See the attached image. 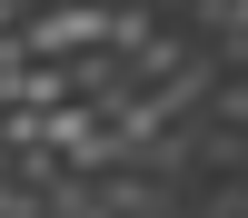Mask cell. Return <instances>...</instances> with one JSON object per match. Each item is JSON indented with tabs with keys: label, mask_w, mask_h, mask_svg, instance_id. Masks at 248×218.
Returning a JSON list of instances; mask_svg holds the SVG:
<instances>
[{
	"label": "cell",
	"mask_w": 248,
	"mask_h": 218,
	"mask_svg": "<svg viewBox=\"0 0 248 218\" xmlns=\"http://www.w3.org/2000/svg\"><path fill=\"white\" fill-rule=\"evenodd\" d=\"M0 70H20V30H0Z\"/></svg>",
	"instance_id": "obj_2"
},
{
	"label": "cell",
	"mask_w": 248,
	"mask_h": 218,
	"mask_svg": "<svg viewBox=\"0 0 248 218\" xmlns=\"http://www.w3.org/2000/svg\"><path fill=\"white\" fill-rule=\"evenodd\" d=\"M109 50V0H50L20 20V59H90Z\"/></svg>",
	"instance_id": "obj_1"
},
{
	"label": "cell",
	"mask_w": 248,
	"mask_h": 218,
	"mask_svg": "<svg viewBox=\"0 0 248 218\" xmlns=\"http://www.w3.org/2000/svg\"><path fill=\"white\" fill-rule=\"evenodd\" d=\"M139 10H159V20H179V10H189V0H139Z\"/></svg>",
	"instance_id": "obj_3"
}]
</instances>
